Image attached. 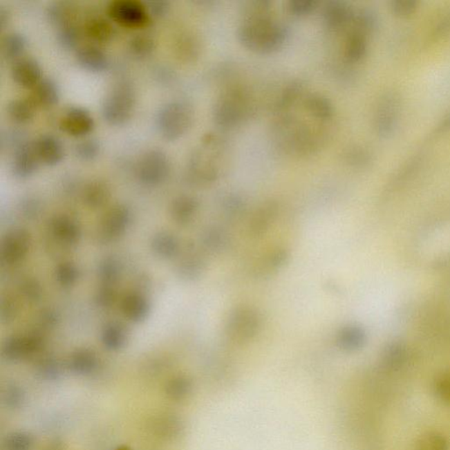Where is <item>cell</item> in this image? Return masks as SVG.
<instances>
[{"label": "cell", "mask_w": 450, "mask_h": 450, "mask_svg": "<svg viewBox=\"0 0 450 450\" xmlns=\"http://www.w3.org/2000/svg\"><path fill=\"white\" fill-rule=\"evenodd\" d=\"M155 41L150 35L140 34L133 37L129 41V50L133 56L144 58L153 53Z\"/></svg>", "instance_id": "obj_32"}, {"label": "cell", "mask_w": 450, "mask_h": 450, "mask_svg": "<svg viewBox=\"0 0 450 450\" xmlns=\"http://www.w3.org/2000/svg\"><path fill=\"white\" fill-rule=\"evenodd\" d=\"M37 105L32 99L17 98L12 100L8 106V115L17 124L30 122L35 115Z\"/></svg>", "instance_id": "obj_22"}, {"label": "cell", "mask_w": 450, "mask_h": 450, "mask_svg": "<svg viewBox=\"0 0 450 450\" xmlns=\"http://www.w3.org/2000/svg\"><path fill=\"white\" fill-rule=\"evenodd\" d=\"M252 114L250 96L238 85H229L220 93L212 109L215 124L223 129L238 127Z\"/></svg>", "instance_id": "obj_3"}, {"label": "cell", "mask_w": 450, "mask_h": 450, "mask_svg": "<svg viewBox=\"0 0 450 450\" xmlns=\"http://www.w3.org/2000/svg\"><path fill=\"white\" fill-rule=\"evenodd\" d=\"M303 83L300 79L290 81L286 86L284 87L283 92L275 102V111H284L291 106L294 104L300 96L302 95L303 91Z\"/></svg>", "instance_id": "obj_27"}, {"label": "cell", "mask_w": 450, "mask_h": 450, "mask_svg": "<svg viewBox=\"0 0 450 450\" xmlns=\"http://www.w3.org/2000/svg\"><path fill=\"white\" fill-rule=\"evenodd\" d=\"M191 388H192V385H191L190 381L187 378L180 377L171 382L167 388V393L174 400H180L189 396Z\"/></svg>", "instance_id": "obj_40"}, {"label": "cell", "mask_w": 450, "mask_h": 450, "mask_svg": "<svg viewBox=\"0 0 450 450\" xmlns=\"http://www.w3.org/2000/svg\"><path fill=\"white\" fill-rule=\"evenodd\" d=\"M48 450H63L62 446L59 444H53L50 446V448H48Z\"/></svg>", "instance_id": "obj_46"}, {"label": "cell", "mask_w": 450, "mask_h": 450, "mask_svg": "<svg viewBox=\"0 0 450 450\" xmlns=\"http://www.w3.org/2000/svg\"><path fill=\"white\" fill-rule=\"evenodd\" d=\"M85 33L93 41L106 43L114 37V27L104 18L93 17L86 22Z\"/></svg>", "instance_id": "obj_25"}, {"label": "cell", "mask_w": 450, "mask_h": 450, "mask_svg": "<svg viewBox=\"0 0 450 450\" xmlns=\"http://www.w3.org/2000/svg\"><path fill=\"white\" fill-rule=\"evenodd\" d=\"M223 215L232 220H237L244 215L247 210V203L238 194L229 193L221 200Z\"/></svg>", "instance_id": "obj_30"}, {"label": "cell", "mask_w": 450, "mask_h": 450, "mask_svg": "<svg viewBox=\"0 0 450 450\" xmlns=\"http://www.w3.org/2000/svg\"><path fill=\"white\" fill-rule=\"evenodd\" d=\"M6 450H32L33 440L25 433H14L8 436L5 442Z\"/></svg>", "instance_id": "obj_38"}, {"label": "cell", "mask_w": 450, "mask_h": 450, "mask_svg": "<svg viewBox=\"0 0 450 450\" xmlns=\"http://www.w3.org/2000/svg\"><path fill=\"white\" fill-rule=\"evenodd\" d=\"M368 35L353 28L346 38L344 54L352 63L360 62L368 53Z\"/></svg>", "instance_id": "obj_18"}, {"label": "cell", "mask_w": 450, "mask_h": 450, "mask_svg": "<svg viewBox=\"0 0 450 450\" xmlns=\"http://www.w3.org/2000/svg\"><path fill=\"white\" fill-rule=\"evenodd\" d=\"M60 98V91L57 83L53 79L44 77L33 88V96L35 105L50 108L56 105Z\"/></svg>", "instance_id": "obj_20"}, {"label": "cell", "mask_w": 450, "mask_h": 450, "mask_svg": "<svg viewBox=\"0 0 450 450\" xmlns=\"http://www.w3.org/2000/svg\"><path fill=\"white\" fill-rule=\"evenodd\" d=\"M33 144L39 161L46 166H57L66 156L63 142L56 135H41L35 139Z\"/></svg>", "instance_id": "obj_13"}, {"label": "cell", "mask_w": 450, "mask_h": 450, "mask_svg": "<svg viewBox=\"0 0 450 450\" xmlns=\"http://www.w3.org/2000/svg\"><path fill=\"white\" fill-rule=\"evenodd\" d=\"M92 115L81 106H70L61 116L59 128L66 134L75 138L85 137L95 129Z\"/></svg>", "instance_id": "obj_9"}, {"label": "cell", "mask_w": 450, "mask_h": 450, "mask_svg": "<svg viewBox=\"0 0 450 450\" xmlns=\"http://www.w3.org/2000/svg\"><path fill=\"white\" fill-rule=\"evenodd\" d=\"M176 209L180 218H182L184 221H187L196 213L197 209H198V202L194 197H182L177 200Z\"/></svg>", "instance_id": "obj_41"}, {"label": "cell", "mask_w": 450, "mask_h": 450, "mask_svg": "<svg viewBox=\"0 0 450 450\" xmlns=\"http://www.w3.org/2000/svg\"><path fill=\"white\" fill-rule=\"evenodd\" d=\"M135 102H137V95L131 83L122 81L115 84L103 100L102 106L103 118L112 126L127 124L134 113Z\"/></svg>", "instance_id": "obj_5"}, {"label": "cell", "mask_w": 450, "mask_h": 450, "mask_svg": "<svg viewBox=\"0 0 450 450\" xmlns=\"http://www.w3.org/2000/svg\"><path fill=\"white\" fill-rule=\"evenodd\" d=\"M273 2L270 0H249L243 2L241 15L243 19H254L270 17Z\"/></svg>", "instance_id": "obj_29"}, {"label": "cell", "mask_w": 450, "mask_h": 450, "mask_svg": "<svg viewBox=\"0 0 450 450\" xmlns=\"http://www.w3.org/2000/svg\"><path fill=\"white\" fill-rule=\"evenodd\" d=\"M318 6L319 1L317 0H290L287 8L291 15L303 17L312 14L318 8Z\"/></svg>", "instance_id": "obj_37"}, {"label": "cell", "mask_w": 450, "mask_h": 450, "mask_svg": "<svg viewBox=\"0 0 450 450\" xmlns=\"http://www.w3.org/2000/svg\"><path fill=\"white\" fill-rule=\"evenodd\" d=\"M147 8L152 15L161 17L169 11L170 3L167 0H151L147 2Z\"/></svg>", "instance_id": "obj_43"}, {"label": "cell", "mask_w": 450, "mask_h": 450, "mask_svg": "<svg viewBox=\"0 0 450 450\" xmlns=\"http://www.w3.org/2000/svg\"><path fill=\"white\" fill-rule=\"evenodd\" d=\"M176 53L182 62L194 63L202 53V44L196 35H181L176 44Z\"/></svg>", "instance_id": "obj_21"}, {"label": "cell", "mask_w": 450, "mask_h": 450, "mask_svg": "<svg viewBox=\"0 0 450 450\" xmlns=\"http://www.w3.org/2000/svg\"><path fill=\"white\" fill-rule=\"evenodd\" d=\"M204 245L214 254H221L228 248L229 237L228 232L221 227H210L204 234Z\"/></svg>", "instance_id": "obj_28"}, {"label": "cell", "mask_w": 450, "mask_h": 450, "mask_svg": "<svg viewBox=\"0 0 450 450\" xmlns=\"http://www.w3.org/2000/svg\"><path fill=\"white\" fill-rule=\"evenodd\" d=\"M343 160L353 167L362 168L368 166L371 160L370 152L361 147L346 149L343 153Z\"/></svg>", "instance_id": "obj_35"}, {"label": "cell", "mask_w": 450, "mask_h": 450, "mask_svg": "<svg viewBox=\"0 0 450 450\" xmlns=\"http://www.w3.org/2000/svg\"><path fill=\"white\" fill-rule=\"evenodd\" d=\"M109 14L118 24L128 28H142L148 24L147 6L135 0H115L110 3Z\"/></svg>", "instance_id": "obj_8"}, {"label": "cell", "mask_w": 450, "mask_h": 450, "mask_svg": "<svg viewBox=\"0 0 450 450\" xmlns=\"http://www.w3.org/2000/svg\"><path fill=\"white\" fill-rule=\"evenodd\" d=\"M279 203L275 200H267L259 206L252 214L247 225L248 235L252 238L264 237L273 227L279 216Z\"/></svg>", "instance_id": "obj_10"}, {"label": "cell", "mask_w": 450, "mask_h": 450, "mask_svg": "<svg viewBox=\"0 0 450 450\" xmlns=\"http://www.w3.org/2000/svg\"><path fill=\"white\" fill-rule=\"evenodd\" d=\"M100 152V142L96 139H85L77 142L75 154L80 160L91 162L99 156Z\"/></svg>", "instance_id": "obj_36"}, {"label": "cell", "mask_w": 450, "mask_h": 450, "mask_svg": "<svg viewBox=\"0 0 450 450\" xmlns=\"http://www.w3.org/2000/svg\"><path fill=\"white\" fill-rule=\"evenodd\" d=\"M352 24L354 25L353 28L368 35L377 28V15L371 8H361L355 11Z\"/></svg>", "instance_id": "obj_31"}, {"label": "cell", "mask_w": 450, "mask_h": 450, "mask_svg": "<svg viewBox=\"0 0 450 450\" xmlns=\"http://www.w3.org/2000/svg\"><path fill=\"white\" fill-rule=\"evenodd\" d=\"M306 108L314 118L321 121H328L335 115V106L328 97L322 93H312L304 102Z\"/></svg>", "instance_id": "obj_23"}, {"label": "cell", "mask_w": 450, "mask_h": 450, "mask_svg": "<svg viewBox=\"0 0 450 450\" xmlns=\"http://www.w3.org/2000/svg\"><path fill=\"white\" fill-rule=\"evenodd\" d=\"M171 161L167 154L160 149L145 151L138 161V179L147 185H157L169 176Z\"/></svg>", "instance_id": "obj_7"}, {"label": "cell", "mask_w": 450, "mask_h": 450, "mask_svg": "<svg viewBox=\"0 0 450 450\" xmlns=\"http://www.w3.org/2000/svg\"><path fill=\"white\" fill-rule=\"evenodd\" d=\"M415 450H449V443L441 433H427L418 440Z\"/></svg>", "instance_id": "obj_33"}, {"label": "cell", "mask_w": 450, "mask_h": 450, "mask_svg": "<svg viewBox=\"0 0 450 450\" xmlns=\"http://www.w3.org/2000/svg\"><path fill=\"white\" fill-rule=\"evenodd\" d=\"M9 19L10 15L8 10H6L4 8H0V28L4 29L6 25L8 24Z\"/></svg>", "instance_id": "obj_45"}, {"label": "cell", "mask_w": 450, "mask_h": 450, "mask_svg": "<svg viewBox=\"0 0 450 450\" xmlns=\"http://www.w3.org/2000/svg\"><path fill=\"white\" fill-rule=\"evenodd\" d=\"M27 46V39L24 35L17 32L6 34L2 39V56L6 60H18L22 57Z\"/></svg>", "instance_id": "obj_26"}, {"label": "cell", "mask_w": 450, "mask_h": 450, "mask_svg": "<svg viewBox=\"0 0 450 450\" xmlns=\"http://www.w3.org/2000/svg\"><path fill=\"white\" fill-rule=\"evenodd\" d=\"M355 10L343 0H330L322 8V19L326 28L337 30L353 22Z\"/></svg>", "instance_id": "obj_12"}, {"label": "cell", "mask_w": 450, "mask_h": 450, "mask_svg": "<svg viewBox=\"0 0 450 450\" xmlns=\"http://www.w3.org/2000/svg\"><path fill=\"white\" fill-rule=\"evenodd\" d=\"M118 450H129L128 449H120Z\"/></svg>", "instance_id": "obj_47"}, {"label": "cell", "mask_w": 450, "mask_h": 450, "mask_svg": "<svg viewBox=\"0 0 450 450\" xmlns=\"http://www.w3.org/2000/svg\"><path fill=\"white\" fill-rule=\"evenodd\" d=\"M366 330L357 324H349L339 328L336 333V345L342 351L354 353L362 350L367 344Z\"/></svg>", "instance_id": "obj_16"}, {"label": "cell", "mask_w": 450, "mask_h": 450, "mask_svg": "<svg viewBox=\"0 0 450 450\" xmlns=\"http://www.w3.org/2000/svg\"><path fill=\"white\" fill-rule=\"evenodd\" d=\"M225 149V142L216 134L204 137L202 147L191 154L187 171L191 181L200 186H209L221 176L218 158Z\"/></svg>", "instance_id": "obj_2"}, {"label": "cell", "mask_w": 450, "mask_h": 450, "mask_svg": "<svg viewBox=\"0 0 450 450\" xmlns=\"http://www.w3.org/2000/svg\"><path fill=\"white\" fill-rule=\"evenodd\" d=\"M194 119L192 105L185 100H171L161 106L156 116V126L161 137L176 141L189 131Z\"/></svg>", "instance_id": "obj_4"}, {"label": "cell", "mask_w": 450, "mask_h": 450, "mask_svg": "<svg viewBox=\"0 0 450 450\" xmlns=\"http://www.w3.org/2000/svg\"><path fill=\"white\" fill-rule=\"evenodd\" d=\"M417 5L413 0H395L391 2V8L395 15L407 17L415 12Z\"/></svg>", "instance_id": "obj_42"}, {"label": "cell", "mask_w": 450, "mask_h": 450, "mask_svg": "<svg viewBox=\"0 0 450 450\" xmlns=\"http://www.w3.org/2000/svg\"><path fill=\"white\" fill-rule=\"evenodd\" d=\"M77 62L91 73H102L108 70L109 59L106 54L95 45H86L79 48L76 54Z\"/></svg>", "instance_id": "obj_17"}, {"label": "cell", "mask_w": 450, "mask_h": 450, "mask_svg": "<svg viewBox=\"0 0 450 450\" xmlns=\"http://www.w3.org/2000/svg\"><path fill=\"white\" fill-rule=\"evenodd\" d=\"M57 40L58 44L66 50H73L77 47L81 40L79 28L75 24L59 28L57 32Z\"/></svg>", "instance_id": "obj_34"}, {"label": "cell", "mask_w": 450, "mask_h": 450, "mask_svg": "<svg viewBox=\"0 0 450 450\" xmlns=\"http://www.w3.org/2000/svg\"><path fill=\"white\" fill-rule=\"evenodd\" d=\"M40 164L35 153L33 142H25L15 150L12 160V171L15 176L26 179L33 176Z\"/></svg>", "instance_id": "obj_14"}, {"label": "cell", "mask_w": 450, "mask_h": 450, "mask_svg": "<svg viewBox=\"0 0 450 450\" xmlns=\"http://www.w3.org/2000/svg\"><path fill=\"white\" fill-rule=\"evenodd\" d=\"M290 259L286 248L276 247L264 252L252 267V274L257 279H267L283 270Z\"/></svg>", "instance_id": "obj_11"}, {"label": "cell", "mask_w": 450, "mask_h": 450, "mask_svg": "<svg viewBox=\"0 0 450 450\" xmlns=\"http://www.w3.org/2000/svg\"><path fill=\"white\" fill-rule=\"evenodd\" d=\"M433 394L443 404H450V373L439 375L433 384Z\"/></svg>", "instance_id": "obj_39"}, {"label": "cell", "mask_w": 450, "mask_h": 450, "mask_svg": "<svg viewBox=\"0 0 450 450\" xmlns=\"http://www.w3.org/2000/svg\"><path fill=\"white\" fill-rule=\"evenodd\" d=\"M239 44L258 54H271L284 46L290 37V28L274 16L242 19L237 29Z\"/></svg>", "instance_id": "obj_1"}, {"label": "cell", "mask_w": 450, "mask_h": 450, "mask_svg": "<svg viewBox=\"0 0 450 450\" xmlns=\"http://www.w3.org/2000/svg\"><path fill=\"white\" fill-rule=\"evenodd\" d=\"M76 15L75 8L68 2H54L46 9L48 21L59 28L74 24Z\"/></svg>", "instance_id": "obj_24"}, {"label": "cell", "mask_w": 450, "mask_h": 450, "mask_svg": "<svg viewBox=\"0 0 450 450\" xmlns=\"http://www.w3.org/2000/svg\"><path fill=\"white\" fill-rule=\"evenodd\" d=\"M11 75L15 82L24 88H34L43 79L40 64L30 57H22L15 61Z\"/></svg>", "instance_id": "obj_15"}, {"label": "cell", "mask_w": 450, "mask_h": 450, "mask_svg": "<svg viewBox=\"0 0 450 450\" xmlns=\"http://www.w3.org/2000/svg\"><path fill=\"white\" fill-rule=\"evenodd\" d=\"M262 325L263 319L258 310L250 306L237 307L226 320L225 336L233 344H248L260 335Z\"/></svg>", "instance_id": "obj_6"}, {"label": "cell", "mask_w": 450, "mask_h": 450, "mask_svg": "<svg viewBox=\"0 0 450 450\" xmlns=\"http://www.w3.org/2000/svg\"><path fill=\"white\" fill-rule=\"evenodd\" d=\"M22 400H24V394L21 393V391L15 388V390L8 391L6 403H8V406L16 407L21 404Z\"/></svg>", "instance_id": "obj_44"}, {"label": "cell", "mask_w": 450, "mask_h": 450, "mask_svg": "<svg viewBox=\"0 0 450 450\" xmlns=\"http://www.w3.org/2000/svg\"><path fill=\"white\" fill-rule=\"evenodd\" d=\"M408 353L406 345L401 342H393L386 346L381 356V364L388 371L402 370L406 364Z\"/></svg>", "instance_id": "obj_19"}]
</instances>
